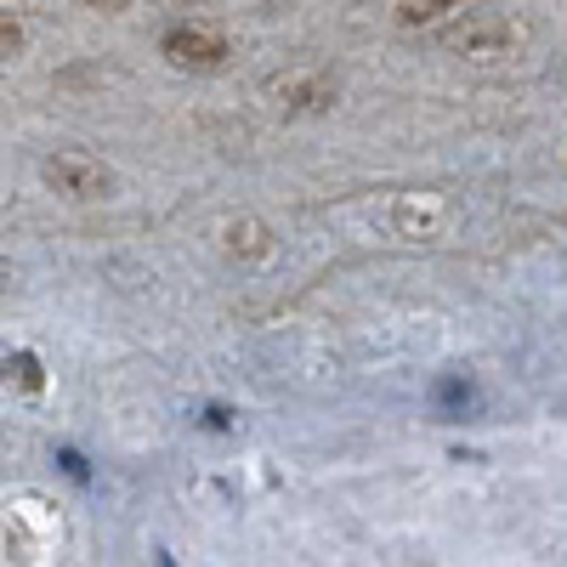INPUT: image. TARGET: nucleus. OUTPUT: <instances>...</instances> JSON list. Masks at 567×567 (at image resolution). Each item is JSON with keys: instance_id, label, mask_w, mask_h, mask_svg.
Here are the masks:
<instances>
[{"instance_id": "1", "label": "nucleus", "mask_w": 567, "mask_h": 567, "mask_svg": "<svg viewBox=\"0 0 567 567\" xmlns=\"http://www.w3.org/2000/svg\"><path fill=\"white\" fill-rule=\"evenodd\" d=\"M443 45L460 52V58L488 63V58H511L516 45H523V29H516L511 18H499V12H465L443 29Z\"/></svg>"}, {"instance_id": "2", "label": "nucleus", "mask_w": 567, "mask_h": 567, "mask_svg": "<svg viewBox=\"0 0 567 567\" xmlns=\"http://www.w3.org/2000/svg\"><path fill=\"white\" fill-rule=\"evenodd\" d=\"M45 187H58L63 199H109L114 194V171L103 159H91L85 148H63L40 165Z\"/></svg>"}, {"instance_id": "3", "label": "nucleus", "mask_w": 567, "mask_h": 567, "mask_svg": "<svg viewBox=\"0 0 567 567\" xmlns=\"http://www.w3.org/2000/svg\"><path fill=\"white\" fill-rule=\"evenodd\" d=\"M159 52H165L176 69L210 74V69H221V63L233 58V40H227L221 29H210V23H176V29H165Z\"/></svg>"}, {"instance_id": "4", "label": "nucleus", "mask_w": 567, "mask_h": 567, "mask_svg": "<svg viewBox=\"0 0 567 567\" xmlns=\"http://www.w3.org/2000/svg\"><path fill=\"white\" fill-rule=\"evenodd\" d=\"M267 97L284 114H323L329 103L341 97V85H336V74H323V69H290V74L267 80Z\"/></svg>"}, {"instance_id": "5", "label": "nucleus", "mask_w": 567, "mask_h": 567, "mask_svg": "<svg viewBox=\"0 0 567 567\" xmlns=\"http://www.w3.org/2000/svg\"><path fill=\"white\" fill-rule=\"evenodd\" d=\"M221 250H227L233 261H261V256L272 250V233H267V221L239 216V221H227V227H221Z\"/></svg>"}, {"instance_id": "6", "label": "nucleus", "mask_w": 567, "mask_h": 567, "mask_svg": "<svg viewBox=\"0 0 567 567\" xmlns=\"http://www.w3.org/2000/svg\"><path fill=\"white\" fill-rule=\"evenodd\" d=\"M0 381L34 398V392H45V369H40L34 352H7V358H0Z\"/></svg>"}, {"instance_id": "7", "label": "nucleus", "mask_w": 567, "mask_h": 567, "mask_svg": "<svg viewBox=\"0 0 567 567\" xmlns=\"http://www.w3.org/2000/svg\"><path fill=\"white\" fill-rule=\"evenodd\" d=\"M432 398H437V409H449V414H465L471 403H477V386H471L465 374H443Z\"/></svg>"}, {"instance_id": "8", "label": "nucleus", "mask_w": 567, "mask_h": 567, "mask_svg": "<svg viewBox=\"0 0 567 567\" xmlns=\"http://www.w3.org/2000/svg\"><path fill=\"white\" fill-rule=\"evenodd\" d=\"M392 12H398V23H409V29H414V23H437V18H443L449 7H437V0H425V7H414V0H403V7H392Z\"/></svg>"}, {"instance_id": "9", "label": "nucleus", "mask_w": 567, "mask_h": 567, "mask_svg": "<svg viewBox=\"0 0 567 567\" xmlns=\"http://www.w3.org/2000/svg\"><path fill=\"white\" fill-rule=\"evenodd\" d=\"M18 52H23V29H18L12 18H0V63L18 58Z\"/></svg>"}, {"instance_id": "10", "label": "nucleus", "mask_w": 567, "mask_h": 567, "mask_svg": "<svg viewBox=\"0 0 567 567\" xmlns=\"http://www.w3.org/2000/svg\"><path fill=\"white\" fill-rule=\"evenodd\" d=\"M58 460H63V471H69V477H74V483H91V465H85V460H80L74 449H63Z\"/></svg>"}, {"instance_id": "11", "label": "nucleus", "mask_w": 567, "mask_h": 567, "mask_svg": "<svg viewBox=\"0 0 567 567\" xmlns=\"http://www.w3.org/2000/svg\"><path fill=\"white\" fill-rule=\"evenodd\" d=\"M205 425H210V432H227L233 420H227V409H205Z\"/></svg>"}, {"instance_id": "12", "label": "nucleus", "mask_w": 567, "mask_h": 567, "mask_svg": "<svg viewBox=\"0 0 567 567\" xmlns=\"http://www.w3.org/2000/svg\"><path fill=\"white\" fill-rule=\"evenodd\" d=\"M0 284H7V267H0Z\"/></svg>"}]
</instances>
